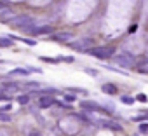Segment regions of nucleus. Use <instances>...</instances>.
<instances>
[{
  "label": "nucleus",
  "mask_w": 148,
  "mask_h": 136,
  "mask_svg": "<svg viewBox=\"0 0 148 136\" xmlns=\"http://www.w3.org/2000/svg\"><path fill=\"white\" fill-rule=\"evenodd\" d=\"M12 23H16L23 32H26V33H30L33 28H35V21L32 19V18H28V16H12Z\"/></svg>",
  "instance_id": "nucleus-1"
},
{
  "label": "nucleus",
  "mask_w": 148,
  "mask_h": 136,
  "mask_svg": "<svg viewBox=\"0 0 148 136\" xmlns=\"http://www.w3.org/2000/svg\"><path fill=\"white\" fill-rule=\"evenodd\" d=\"M89 56H96V58H99V59H105V58H110L113 52H115V49L113 47H94V49H87L86 51Z\"/></svg>",
  "instance_id": "nucleus-2"
},
{
  "label": "nucleus",
  "mask_w": 148,
  "mask_h": 136,
  "mask_svg": "<svg viewBox=\"0 0 148 136\" xmlns=\"http://www.w3.org/2000/svg\"><path fill=\"white\" fill-rule=\"evenodd\" d=\"M115 63H117L119 66H124V68H129V66L136 65V63H134V56H132L131 52H127V51H122L120 54H117V56H115Z\"/></svg>",
  "instance_id": "nucleus-3"
},
{
  "label": "nucleus",
  "mask_w": 148,
  "mask_h": 136,
  "mask_svg": "<svg viewBox=\"0 0 148 136\" xmlns=\"http://www.w3.org/2000/svg\"><path fill=\"white\" fill-rule=\"evenodd\" d=\"M68 45H70L73 51L82 52V51H87V49L92 45V40L86 37V38H80V40H75V42H68Z\"/></svg>",
  "instance_id": "nucleus-4"
},
{
  "label": "nucleus",
  "mask_w": 148,
  "mask_h": 136,
  "mask_svg": "<svg viewBox=\"0 0 148 136\" xmlns=\"http://www.w3.org/2000/svg\"><path fill=\"white\" fill-rule=\"evenodd\" d=\"M56 101H54V98L49 94V96H40L38 98V101H37V105L40 106V108H49V106H52Z\"/></svg>",
  "instance_id": "nucleus-5"
},
{
  "label": "nucleus",
  "mask_w": 148,
  "mask_h": 136,
  "mask_svg": "<svg viewBox=\"0 0 148 136\" xmlns=\"http://www.w3.org/2000/svg\"><path fill=\"white\" fill-rule=\"evenodd\" d=\"M9 16H12L11 7L7 4H4V2H0V19H7Z\"/></svg>",
  "instance_id": "nucleus-6"
},
{
  "label": "nucleus",
  "mask_w": 148,
  "mask_h": 136,
  "mask_svg": "<svg viewBox=\"0 0 148 136\" xmlns=\"http://www.w3.org/2000/svg\"><path fill=\"white\" fill-rule=\"evenodd\" d=\"M51 32H52L51 26H35L30 33L32 35H44V33H51Z\"/></svg>",
  "instance_id": "nucleus-7"
},
{
  "label": "nucleus",
  "mask_w": 148,
  "mask_h": 136,
  "mask_svg": "<svg viewBox=\"0 0 148 136\" xmlns=\"http://www.w3.org/2000/svg\"><path fill=\"white\" fill-rule=\"evenodd\" d=\"M52 38H54V40H59V42H70V40H71V33H68V32H61V33L54 35Z\"/></svg>",
  "instance_id": "nucleus-8"
},
{
  "label": "nucleus",
  "mask_w": 148,
  "mask_h": 136,
  "mask_svg": "<svg viewBox=\"0 0 148 136\" xmlns=\"http://www.w3.org/2000/svg\"><path fill=\"white\" fill-rule=\"evenodd\" d=\"M103 126L108 127V129H112V131H122V126L119 122H115V120H105Z\"/></svg>",
  "instance_id": "nucleus-9"
},
{
  "label": "nucleus",
  "mask_w": 148,
  "mask_h": 136,
  "mask_svg": "<svg viewBox=\"0 0 148 136\" xmlns=\"http://www.w3.org/2000/svg\"><path fill=\"white\" fill-rule=\"evenodd\" d=\"M101 89H103V93H106V94H117V91H119V89H117V86H115V84H110V82H108V84H105Z\"/></svg>",
  "instance_id": "nucleus-10"
},
{
  "label": "nucleus",
  "mask_w": 148,
  "mask_h": 136,
  "mask_svg": "<svg viewBox=\"0 0 148 136\" xmlns=\"http://www.w3.org/2000/svg\"><path fill=\"white\" fill-rule=\"evenodd\" d=\"M28 73H30V72L25 70V68H14V70L9 72V77H12V75H23V77H26Z\"/></svg>",
  "instance_id": "nucleus-11"
},
{
  "label": "nucleus",
  "mask_w": 148,
  "mask_h": 136,
  "mask_svg": "<svg viewBox=\"0 0 148 136\" xmlns=\"http://www.w3.org/2000/svg\"><path fill=\"white\" fill-rule=\"evenodd\" d=\"M82 106H84V108H87V110H99V106H98L96 103H91V101H84V103H82Z\"/></svg>",
  "instance_id": "nucleus-12"
},
{
  "label": "nucleus",
  "mask_w": 148,
  "mask_h": 136,
  "mask_svg": "<svg viewBox=\"0 0 148 136\" xmlns=\"http://www.w3.org/2000/svg\"><path fill=\"white\" fill-rule=\"evenodd\" d=\"M0 47H12V40L11 38H0Z\"/></svg>",
  "instance_id": "nucleus-13"
},
{
  "label": "nucleus",
  "mask_w": 148,
  "mask_h": 136,
  "mask_svg": "<svg viewBox=\"0 0 148 136\" xmlns=\"http://www.w3.org/2000/svg\"><path fill=\"white\" fill-rule=\"evenodd\" d=\"M120 101L125 105H134V98H131V96H120Z\"/></svg>",
  "instance_id": "nucleus-14"
},
{
  "label": "nucleus",
  "mask_w": 148,
  "mask_h": 136,
  "mask_svg": "<svg viewBox=\"0 0 148 136\" xmlns=\"http://www.w3.org/2000/svg\"><path fill=\"white\" fill-rule=\"evenodd\" d=\"M12 38H16V40H23V42L28 44V45H37V42H35V40H30V38H19V37H12Z\"/></svg>",
  "instance_id": "nucleus-15"
},
{
  "label": "nucleus",
  "mask_w": 148,
  "mask_h": 136,
  "mask_svg": "<svg viewBox=\"0 0 148 136\" xmlns=\"http://www.w3.org/2000/svg\"><path fill=\"white\" fill-rule=\"evenodd\" d=\"M40 59L45 61V63H58V58H45V56H42Z\"/></svg>",
  "instance_id": "nucleus-16"
},
{
  "label": "nucleus",
  "mask_w": 148,
  "mask_h": 136,
  "mask_svg": "<svg viewBox=\"0 0 148 136\" xmlns=\"http://www.w3.org/2000/svg\"><path fill=\"white\" fill-rule=\"evenodd\" d=\"M0 120H2V122H7V120H11V115H7V113H4V112H0Z\"/></svg>",
  "instance_id": "nucleus-17"
},
{
  "label": "nucleus",
  "mask_w": 148,
  "mask_h": 136,
  "mask_svg": "<svg viewBox=\"0 0 148 136\" xmlns=\"http://www.w3.org/2000/svg\"><path fill=\"white\" fill-rule=\"evenodd\" d=\"M66 61V63H73V58L71 56H61V58H58V61Z\"/></svg>",
  "instance_id": "nucleus-18"
},
{
  "label": "nucleus",
  "mask_w": 148,
  "mask_h": 136,
  "mask_svg": "<svg viewBox=\"0 0 148 136\" xmlns=\"http://www.w3.org/2000/svg\"><path fill=\"white\" fill-rule=\"evenodd\" d=\"M18 101H19L21 105H26V103L30 101V98H28V96H19V98H18Z\"/></svg>",
  "instance_id": "nucleus-19"
},
{
  "label": "nucleus",
  "mask_w": 148,
  "mask_h": 136,
  "mask_svg": "<svg viewBox=\"0 0 148 136\" xmlns=\"http://www.w3.org/2000/svg\"><path fill=\"white\" fill-rule=\"evenodd\" d=\"M146 131H148V126L143 122V124L139 126V133H141V134H146Z\"/></svg>",
  "instance_id": "nucleus-20"
},
{
  "label": "nucleus",
  "mask_w": 148,
  "mask_h": 136,
  "mask_svg": "<svg viewBox=\"0 0 148 136\" xmlns=\"http://www.w3.org/2000/svg\"><path fill=\"white\" fill-rule=\"evenodd\" d=\"M132 120H134V122H143V120H146V115H138V117H134Z\"/></svg>",
  "instance_id": "nucleus-21"
},
{
  "label": "nucleus",
  "mask_w": 148,
  "mask_h": 136,
  "mask_svg": "<svg viewBox=\"0 0 148 136\" xmlns=\"http://www.w3.org/2000/svg\"><path fill=\"white\" fill-rule=\"evenodd\" d=\"M86 72H87V73H91V75H96V73H98L96 70H92V68H86Z\"/></svg>",
  "instance_id": "nucleus-22"
},
{
  "label": "nucleus",
  "mask_w": 148,
  "mask_h": 136,
  "mask_svg": "<svg viewBox=\"0 0 148 136\" xmlns=\"http://www.w3.org/2000/svg\"><path fill=\"white\" fill-rule=\"evenodd\" d=\"M138 100H139V101H143V103H145V101H146V96H145V94H138Z\"/></svg>",
  "instance_id": "nucleus-23"
},
{
  "label": "nucleus",
  "mask_w": 148,
  "mask_h": 136,
  "mask_svg": "<svg viewBox=\"0 0 148 136\" xmlns=\"http://www.w3.org/2000/svg\"><path fill=\"white\" fill-rule=\"evenodd\" d=\"M32 136H40V134H38V133H33V134H32Z\"/></svg>",
  "instance_id": "nucleus-24"
}]
</instances>
